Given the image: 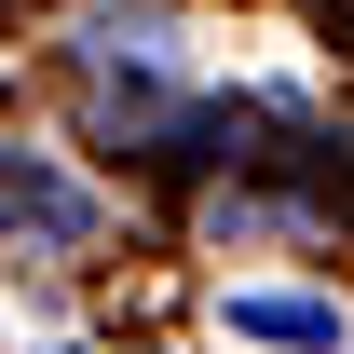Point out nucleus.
<instances>
[{
  "mask_svg": "<svg viewBox=\"0 0 354 354\" xmlns=\"http://www.w3.org/2000/svg\"><path fill=\"white\" fill-rule=\"evenodd\" d=\"M0 232H28V245H55V259H82V245H95V191H82V177H55L41 150H0Z\"/></svg>",
  "mask_w": 354,
  "mask_h": 354,
  "instance_id": "1",
  "label": "nucleus"
},
{
  "mask_svg": "<svg viewBox=\"0 0 354 354\" xmlns=\"http://www.w3.org/2000/svg\"><path fill=\"white\" fill-rule=\"evenodd\" d=\"M232 327L286 354H341V300H300V286H232Z\"/></svg>",
  "mask_w": 354,
  "mask_h": 354,
  "instance_id": "2",
  "label": "nucleus"
}]
</instances>
